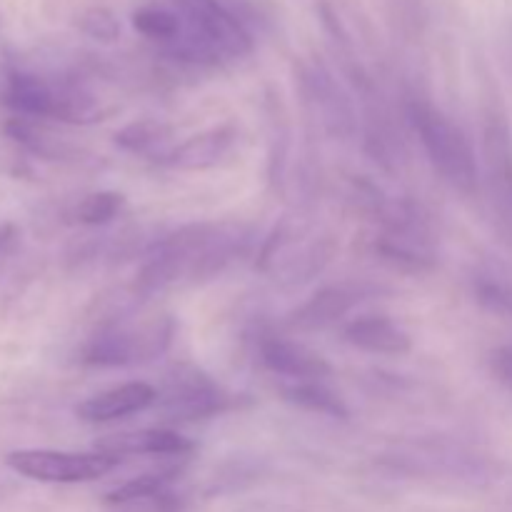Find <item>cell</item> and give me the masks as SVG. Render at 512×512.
<instances>
[{
  "label": "cell",
  "mask_w": 512,
  "mask_h": 512,
  "mask_svg": "<svg viewBox=\"0 0 512 512\" xmlns=\"http://www.w3.org/2000/svg\"><path fill=\"white\" fill-rule=\"evenodd\" d=\"M243 235L235 225H188L158 243L138 278L143 295L160 293L173 285L195 283L220 273L240 253Z\"/></svg>",
  "instance_id": "6da1fadb"
},
{
  "label": "cell",
  "mask_w": 512,
  "mask_h": 512,
  "mask_svg": "<svg viewBox=\"0 0 512 512\" xmlns=\"http://www.w3.org/2000/svg\"><path fill=\"white\" fill-rule=\"evenodd\" d=\"M183 33L168 45L178 60L215 65L225 58H243L253 50L245 25L220 0H175Z\"/></svg>",
  "instance_id": "7a4b0ae2"
},
{
  "label": "cell",
  "mask_w": 512,
  "mask_h": 512,
  "mask_svg": "<svg viewBox=\"0 0 512 512\" xmlns=\"http://www.w3.org/2000/svg\"><path fill=\"white\" fill-rule=\"evenodd\" d=\"M0 103L20 118L60 120L73 125L100 120V108L83 88L65 80H45L25 70H8L0 88Z\"/></svg>",
  "instance_id": "3957f363"
},
{
  "label": "cell",
  "mask_w": 512,
  "mask_h": 512,
  "mask_svg": "<svg viewBox=\"0 0 512 512\" xmlns=\"http://www.w3.org/2000/svg\"><path fill=\"white\" fill-rule=\"evenodd\" d=\"M410 120H413L415 133L420 135V143H423L433 168L453 188L463 190V193H475L478 163H475L473 145L465 138L463 130L423 100L410 103Z\"/></svg>",
  "instance_id": "277c9868"
},
{
  "label": "cell",
  "mask_w": 512,
  "mask_h": 512,
  "mask_svg": "<svg viewBox=\"0 0 512 512\" xmlns=\"http://www.w3.org/2000/svg\"><path fill=\"white\" fill-rule=\"evenodd\" d=\"M173 340V320L155 318L143 325L110 323L83 348V363L95 368H123L160 358Z\"/></svg>",
  "instance_id": "5b68a950"
},
{
  "label": "cell",
  "mask_w": 512,
  "mask_h": 512,
  "mask_svg": "<svg viewBox=\"0 0 512 512\" xmlns=\"http://www.w3.org/2000/svg\"><path fill=\"white\" fill-rule=\"evenodd\" d=\"M120 460L103 453H63V450H13L5 465L18 475L38 483H90L118 465Z\"/></svg>",
  "instance_id": "8992f818"
},
{
  "label": "cell",
  "mask_w": 512,
  "mask_h": 512,
  "mask_svg": "<svg viewBox=\"0 0 512 512\" xmlns=\"http://www.w3.org/2000/svg\"><path fill=\"white\" fill-rule=\"evenodd\" d=\"M225 395L218 385L195 368H175L168 375L158 405L168 420H200L225 408Z\"/></svg>",
  "instance_id": "52a82bcc"
},
{
  "label": "cell",
  "mask_w": 512,
  "mask_h": 512,
  "mask_svg": "<svg viewBox=\"0 0 512 512\" xmlns=\"http://www.w3.org/2000/svg\"><path fill=\"white\" fill-rule=\"evenodd\" d=\"M158 403V390L148 383H125L105 393L93 395L78 405V418L85 423H113L128 415L143 413L145 408Z\"/></svg>",
  "instance_id": "ba28073f"
},
{
  "label": "cell",
  "mask_w": 512,
  "mask_h": 512,
  "mask_svg": "<svg viewBox=\"0 0 512 512\" xmlns=\"http://www.w3.org/2000/svg\"><path fill=\"white\" fill-rule=\"evenodd\" d=\"M95 450L110 458L120 460L128 455H188L195 445L175 430L145 428L133 433H118L95 443Z\"/></svg>",
  "instance_id": "9c48e42d"
},
{
  "label": "cell",
  "mask_w": 512,
  "mask_h": 512,
  "mask_svg": "<svg viewBox=\"0 0 512 512\" xmlns=\"http://www.w3.org/2000/svg\"><path fill=\"white\" fill-rule=\"evenodd\" d=\"M365 298V288L360 285H330L318 290L305 305H300L290 315V325L298 330H323L335 325Z\"/></svg>",
  "instance_id": "30bf717a"
},
{
  "label": "cell",
  "mask_w": 512,
  "mask_h": 512,
  "mask_svg": "<svg viewBox=\"0 0 512 512\" xmlns=\"http://www.w3.org/2000/svg\"><path fill=\"white\" fill-rule=\"evenodd\" d=\"M260 360L275 375H283V378L295 380V383H300V380H323L330 375V365L318 353L283 338H265L260 343Z\"/></svg>",
  "instance_id": "8fae6325"
},
{
  "label": "cell",
  "mask_w": 512,
  "mask_h": 512,
  "mask_svg": "<svg viewBox=\"0 0 512 512\" xmlns=\"http://www.w3.org/2000/svg\"><path fill=\"white\" fill-rule=\"evenodd\" d=\"M235 143V128L233 125H218V128L203 130V133L193 135L178 148L170 150L165 155L163 165L178 170H205L218 165L225 158Z\"/></svg>",
  "instance_id": "7c38bea8"
},
{
  "label": "cell",
  "mask_w": 512,
  "mask_h": 512,
  "mask_svg": "<svg viewBox=\"0 0 512 512\" xmlns=\"http://www.w3.org/2000/svg\"><path fill=\"white\" fill-rule=\"evenodd\" d=\"M345 340L365 353L405 355L410 350V335L390 318L368 315L345 325Z\"/></svg>",
  "instance_id": "4fadbf2b"
},
{
  "label": "cell",
  "mask_w": 512,
  "mask_h": 512,
  "mask_svg": "<svg viewBox=\"0 0 512 512\" xmlns=\"http://www.w3.org/2000/svg\"><path fill=\"white\" fill-rule=\"evenodd\" d=\"M485 160L490 170V188H493L495 205L512 223V153L508 130L503 123L493 120L485 128Z\"/></svg>",
  "instance_id": "5bb4252c"
},
{
  "label": "cell",
  "mask_w": 512,
  "mask_h": 512,
  "mask_svg": "<svg viewBox=\"0 0 512 512\" xmlns=\"http://www.w3.org/2000/svg\"><path fill=\"white\" fill-rule=\"evenodd\" d=\"M305 78H308V88L310 95H313L315 108L323 115V123L328 125L330 133L348 135L350 130H353V110H350L343 93L335 88L330 75L323 73V70H313V73H308Z\"/></svg>",
  "instance_id": "9a60e30c"
},
{
  "label": "cell",
  "mask_w": 512,
  "mask_h": 512,
  "mask_svg": "<svg viewBox=\"0 0 512 512\" xmlns=\"http://www.w3.org/2000/svg\"><path fill=\"white\" fill-rule=\"evenodd\" d=\"M115 143L128 153L150 155L155 160L160 158V163H163L165 155H168L165 145L170 143V128L160 120H135V123L125 125L123 130L115 133Z\"/></svg>",
  "instance_id": "2e32d148"
},
{
  "label": "cell",
  "mask_w": 512,
  "mask_h": 512,
  "mask_svg": "<svg viewBox=\"0 0 512 512\" xmlns=\"http://www.w3.org/2000/svg\"><path fill=\"white\" fill-rule=\"evenodd\" d=\"M283 395L288 403L310 410V413L330 415V418H348L350 415L343 400L328 385H323V380H300V383L285 388Z\"/></svg>",
  "instance_id": "e0dca14e"
},
{
  "label": "cell",
  "mask_w": 512,
  "mask_h": 512,
  "mask_svg": "<svg viewBox=\"0 0 512 512\" xmlns=\"http://www.w3.org/2000/svg\"><path fill=\"white\" fill-rule=\"evenodd\" d=\"M5 133H8V138H13L15 143L23 145L25 150L40 155V158H60V155L65 153L60 140L55 138V135H50L48 130L33 118L13 115V118L5 120Z\"/></svg>",
  "instance_id": "ac0fdd59"
},
{
  "label": "cell",
  "mask_w": 512,
  "mask_h": 512,
  "mask_svg": "<svg viewBox=\"0 0 512 512\" xmlns=\"http://www.w3.org/2000/svg\"><path fill=\"white\" fill-rule=\"evenodd\" d=\"M175 475V470L168 473H148L140 475V478L128 480L120 488H115L113 493L105 495V503L108 505H148L153 500H158L160 495L168 493V483Z\"/></svg>",
  "instance_id": "d6986e66"
},
{
  "label": "cell",
  "mask_w": 512,
  "mask_h": 512,
  "mask_svg": "<svg viewBox=\"0 0 512 512\" xmlns=\"http://www.w3.org/2000/svg\"><path fill=\"white\" fill-rule=\"evenodd\" d=\"M133 28L140 35L150 40H158V43L170 45L173 40H178V35L183 33V20L178 13L165 8H143L133 15Z\"/></svg>",
  "instance_id": "ffe728a7"
},
{
  "label": "cell",
  "mask_w": 512,
  "mask_h": 512,
  "mask_svg": "<svg viewBox=\"0 0 512 512\" xmlns=\"http://www.w3.org/2000/svg\"><path fill=\"white\" fill-rule=\"evenodd\" d=\"M125 198L113 190L93 193L75 208V220L83 225H105L123 210Z\"/></svg>",
  "instance_id": "44dd1931"
},
{
  "label": "cell",
  "mask_w": 512,
  "mask_h": 512,
  "mask_svg": "<svg viewBox=\"0 0 512 512\" xmlns=\"http://www.w3.org/2000/svg\"><path fill=\"white\" fill-rule=\"evenodd\" d=\"M80 30L98 43H113L120 38V23L108 8H90L80 15Z\"/></svg>",
  "instance_id": "7402d4cb"
},
{
  "label": "cell",
  "mask_w": 512,
  "mask_h": 512,
  "mask_svg": "<svg viewBox=\"0 0 512 512\" xmlns=\"http://www.w3.org/2000/svg\"><path fill=\"white\" fill-rule=\"evenodd\" d=\"M493 373L505 388L512 390V345L510 348L495 350L493 355Z\"/></svg>",
  "instance_id": "603a6c76"
},
{
  "label": "cell",
  "mask_w": 512,
  "mask_h": 512,
  "mask_svg": "<svg viewBox=\"0 0 512 512\" xmlns=\"http://www.w3.org/2000/svg\"><path fill=\"white\" fill-rule=\"evenodd\" d=\"M15 238V225L13 223H3L0 225V253L5 250V245Z\"/></svg>",
  "instance_id": "cb8c5ba5"
}]
</instances>
